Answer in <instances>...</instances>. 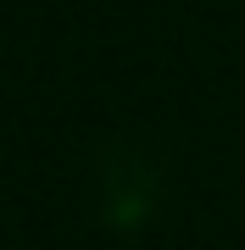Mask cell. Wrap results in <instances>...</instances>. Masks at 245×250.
<instances>
[]
</instances>
